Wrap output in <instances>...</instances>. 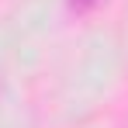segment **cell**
<instances>
[{
  "instance_id": "1",
  "label": "cell",
  "mask_w": 128,
  "mask_h": 128,
  "mask_svg": "<svg viewBox=\"0 0 128 128\" xmlns=\"http://www.w3.org/2000/svg\"><path fill=\"white\" fill-rule=\"evenodd\" d=\"M66 4H69L73 14H90V10H97L104 0H66Z\"/></svg>"
}]
</instances>
